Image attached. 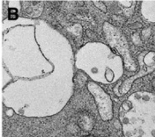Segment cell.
<instances>
[{"mask_svg": "<svg viewBox=\"0 0 155 137\" xmlns=\"http://www.w3.org/2000/svg\"><path fill=\"white\" fill-rule=\"evenodd\" d=\"M18 18V15L16 14H9V18L10 20H16Z\"/></svg>", "mask_w": 155, "mask_h": 137, "instance_id": "6da1fadb", "label": "cell"}, {"mask_svg": "<svg viewBox=\"0 0 155 137\" xmlns=\"http://www.w3.org/2000/svg\"><path fill=\"white\" fill-rule=\"evenodd\" d=\"M17 10L16 9L11 8L9 10V14H16Z\"/></svg>", "mask_w": 155, "mask_h": 137, "instance_id": "7a4b0ae2", "label": "cell"}]
</instances>
